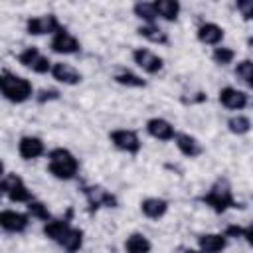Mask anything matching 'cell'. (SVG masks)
I'll list each match as a JSON object with an SVG mask.
<instances>
[{
    "label": "cell",
    "mask_w": 253,
    "mask_h": 253,
    "mask_svg": "<svg viewBox=\"0 0 253 253\" xmlns=\"http://www.w3.org/2000/svg\"><path fill=\"white\" fill-rule=\"evenodd\" d=\"M47 172L57 180H73L79 172V160L75 154L63 146H57L47 152Z\"/></svg>",
    "instance_id": "obj_1"
},
{
    "label": "cell",
    "mask_w": 253,
    "mask_h": 253,
    "mask_svg": "<svg viewBox=\"0 0 253 253\" xmlns=\"http://www.w3.org/2000/svg\"><path fill=\"white\" fill-rule=\"evenodd\" d=\"M0 91H2V97L6 101H10L14 105H20V103H26L28 99H32L34 85H32L30 79L4 69L2 77H0Z\"/></svg>",
    "instance_id": "obj_2"
},
{
    "label": "cell",
    "mask_w": 253,
    "mask_h": 253,
    "mask_svg": "<svg viewBox=\"0 0 253 253\" xmlns=\"http://www.w3.org/2000/svg\"><path fill=\"white\" fill-rule=\"evenodd\" d=\"M202 202L213 210L215 213H225L227 210H235V208H243L235 198H233V190L229 186L227 180H217L204 196Z\"/></svg>",
    "instance_id": "obj_3"
},
{
    "label": "cell",
    "mask_w": 253,
    "mask_h": 253,
    "mask_svg": "<svg viewBox=\"0 0 253 253\" xmlns=\"http://www.w3.org/2000/svg\"><path fill=\"white\" fill-rule=\"evenodd\" d=\"M0 190H2V194H4L10 202H14V204H30V202L34 200L32 190H30V188L24 184V180H22L18 174H14V172H8V174L2 176Z\"/></svg>",
    "instance_id": "obj_4"
},
{
    "label": "cell",
    "mask_w": 253,
    "mask_h": 253,
    "mask_svg": "<svg viewBox=\"0 0 253 253\" xmlns=\"http://www.w3.org/2000/svg\"><path fill=\"white\" fill-rule=\"evenodd\" d=\"M109 140L113 142V146L121 152H126V154H138L142 142L136 134V130L132 128H115L109 132Z\"/></svg>",
    "instance_id": "obj_5"
},
{
    "label": "cell",
    "mask_w": 253,
    "mask_h": 253,
    "mask_svg": "<svg viewBox=\"0 0 253 253\" xmlns=\"http://www.w3.org/2000/svg\"><path fill=\"white\" fill-rule=\"evenodd\" d=\"M63 26L59 24L55 14H43V16H32L26 20V32L30 36H43V34H55Z\"/></svg>",
    "instance_id": "obj_6"
},
{
    "label": "cell",
    "mask_w": 253,
    "mask_h": 253,
    "mask_svg": "<svg viewBox=\"0 0 253 253\" xmlns=\"http://www.w3.org/2000/svg\"><path fill=\"white\" fill-rule=\"evenodd\" d=\"M49 47H51L53 53H59V55H73V53H79L81 51L79 40L71 32H67L65 28H61L59 32H55L51 36Z\"/></svg>",
    "instance_id": "obj_7"
},
{
    "label": "cell",
    "mask_w": 253,
    "mask_h": 253,
    "mask_svg": "<svg viewBox=\"0 0 253 253\" xmlns=\"http://www.w3.org/2000/svg\"><path fill=\"white\" fill-rule=\"evenodd\" d=\"M83 194L87 198V204L93 210H99V208H117L119 206V200L113 192L105 190L103 186H85L83 188Z\"/></svg>",
    "instance_id": "obj_8"
},
{
    "label": "cell",
    "mask_w": 253,
    "mask_h": 253,
    "mask_svg": "<svg viewBox=\"0 0 253 253\" xmlns=\"http://www.w3.org/2000/svg\"><path fill=\"white\" fill-rule=\"evenodd\" d=\"M132 61L148 75H156L164 67V59L160 55H156L154 51H150L148 47H134L132 49Z\"/></svg>",
    "instance_id": "obj_9"
},
{
    "label": "cell",
    "mask_w": 253,
    "mask_h": 253,
    "mask_svg": "<svg viewBox=\"0 0 253 253\" xmlns=\"http://www.w3.org/2000/svg\"><path fill=\"white\" fill-rule=\"evenodd\" d=\"M30 225V215L16 211V210H2L0 211V227L8 233H22Z\"/></svg>",
    "instance_id": "obj_10"
},
{
    "label": "cell",
    "mask_w": 253,
    "mask_h": 253,
    "mask_svg": "<svg viewBox=\"0 0 253 253\" xmlns=\"http://www.w3.org/2000/svg\"><path fill=\"white\" fill-rule=\"evenodd\" d=\"M144 128H146V132H148L152 138H156V140H160V142L174 140L176 134H178L176 128H174V125H172L170 121L162 119V117H152V119H148Z\"/></svg>",
    "instance_id": "obj_11"
},
{
    "label": "cell",
    "mask_w": 253,
    "mask_h": 253,
    "mask_svg": "<svg viewBox=\"0 0 253 253\" xmlns=\"http://www.w3.org/2000/svg\"><path fill=\"white\" fill-rule=\"evenodd\" d=\"M217 99L229 111H243L249 105L247 93H243L241 89H235V87H223V89H219Z\"/></svg>",
    "instance_id": "obj_12"
},
{
    "label": "cell",
    "mask_w": 253,
    "mask_h": 253,
    "mask_svg": "<svg viewBox=\"0 0 253 253\" xmlns=\"http://www.w3.org/2000/svg\"><path fill=\"white\" fill-rule=\"evenodd\" d=\"M18 154L24 158V160H36L40 156L45 154V144L40 136H34V134H26L18 140Z\"/></svg>",
    "instance_id": "obj_13"
},
{
    "label": "cell",
    "mask_w": 253,
    "mask_h": 253,
    "mask_svg": "<svg viewBox=\"0 0 253 253\" xmlns=\"http://www.w3.org/2000/svg\"><path fill=\"white\" fill-rule=\"evenodd\" d=\"M69 229H71V210L67 211L65 217H51L49 221H45L42 231H43V235H45L47 239L59 243L61 237H63Z\"/></svg>",
    "instance_id": "obj_14"
},
{
    "label": "cell",
    "mask_w": 253,
    "mask_h": 253,
    "mask_svg": "<svg viewBox=\"0 0 253 253\" xmlns=\"http://www.w3.org/2000/svg\"><path fill=\"white\" fill-rule=\"evenodd\" d=\"M51 77H53L57 83H63V85H69V87L79 85L81 79H83V75H81L73 65L63 63V61H55V63H53V67H51Z\"/></svg>",
    "instance_id": "obj_15"
},
{
    "label": "cell",
    "mask_w": 253,
    "mask_h": 253,
    "mask_svg": "<svg viewBox=\"0 0 253 253\" xmlns=\"http://www.w3.org/2000/svg\"><path fill=\"white\" fill-rule=\"evenodd\" d=\"M223 36H225V30H223L221 26L213 24V22H206V24H202V26L196 30V38H198V42H202L204 45H215V47H217V45L221 43Z\"/></svg>",
    "instance_id": "obj_16"
},
{
    "label": "cell",
    "mask_w": 253,
    "mask_h": 253,
    "mask_svg": "<svg viewBox=\"0 0 253 253\" xmlns=\"http://www.w3.org/2000/svg\"><path fill=\"white\" fill-rule=\"evenodd\" d=\"M174 142H176V148H178L186 158H198V156L204 152L202 142H200L196 136L188 134V132H178L176 138H174Z\"/></svg>",
    "instance_id": "obj_17"
},
{
    "label": "cell",
    "mask_w": 253,
    "mask_h": 253,
    "mask_svg": "<svg viewBox=\"0 0 253 253\" xmlns=\"http://www.w3.org/2000/svg\"><path fill=\"white\" fill-rule=\"evenodd\" d=\"M168 208L170 204L164 198H144L140 202V211L148 219H162L168 213Z\"/></svg>",
    "instance_id": "obj_18"
},
{
    "label": "cell",
    "mask_w": 253,
    "mask_h": 253,
    "mask_svg": "<svg viewBox=\"0 0 253 253\" xmlns=\"http://www.w3.org/2000/svg\"><path fill=\"white\" fill-rule=\"evenodd\" d=\"M227 245L225 233H202L198 235V249L202 253H221Z\"/></svg>",
    "instance_id": "obj_19"
},
{
    "label": "cell",
    "mask_w": 253,
    "mask_h": 253,
    "mask_svg": "<svg viewBox=\"0 0 253 253\" xmlns=\"http://www.w3.org/2000/svg\"><path fill=\"white\" fill-rule=\"evenodd\" d=\"M125 251L126 253H150L152 251V243L144 233L134 231L125 239Z\"/></svg>",
    "instance_id": "obj_20"
},
{
    "label": "cell",
    "mask_w": 253,
    "mask_h": 253,
    "mask_svg": "<svg viewBox=\"0 0 253 253\" xmlns=\"http://www.w3.org/2000/svg\"><path fill=\"white\" fill-rule=\"evenodd\" d=\"M57 245H59L63 251H67V253H77V251L83 247V229L71 225V229L61 237V241H59Z\"/></svg>",
    "instance_id": "obj_21"
},
{
    "label": "cell",
    "mask_w": 253,
    "mask_h": 253,
    "mask_svg": "<svg viewBox=\"0 0 253 253\" xmlns=\"http://www.w3.org/2000/svg\"><path fill=\"white\" fill-rule=\"evenodd\" d=\"M154 6H156V12H158V18H162L166 22L178 20L180 10H182V6H180L178 0H156Z\"/></svg>",
    "instance_id": "obj_22"
},
{
    "label": "cell",
    "mask_w": 253,
    "mask_h": 253,
    "mask_svg": "<svg viewBox=\"0 0 253 253\" xmlns=\"http://www.w3.org/2000/svg\"><path fill=\"white\" fill-rule=\"evenodd\" d=\"M136 34H138L140 38L148 40L150 43H160V45L168 43V34H166L164 30H160L156 24H142V26L136 30Z\"/></svg>",
    "instance_id": "obj_23"
},
{
    "label": "cell",
    "mask_w": 253,
    "mask_h": 253,
    "mask_svg": "<svg viewBox=\"0 0 253 253\" xmlns=\"http://www.w3.org/2000/svg\"><path fill=\"white\" fill-rule=\"evenodd\" d=\"M253 128V123H251V119L247 117V115H233V117H229L227 119V130L231 132V134H237V136H243V134H247L249 130Z\"/></svg>",
    "instance_id": "obj_24"
},
{
    "label": "cell",
    "mask_w": 253,
    "mask_h": 253,
    "mask_svg": "<svg viewBox=\"0 0 253 253\" xmlns=\"http://www.w3.org/2000/svg\"><path fill=\"white\" fill-rule=\"evenodd\" d=\"M132 12H134L136 18L144 20L146 24H154L158 20V12H156L154 2H136L132 6Z\"/></svg>",
    "instance_id": "obj_25"
},
{
    "label": "cell",
    "mask_w": 253,
    "mask_h": 253,
    "mask_svg": "<svg viewBox=\"0 0 253 253\" xmlns=\"http://www.w3.org/2000/svg\"><path fill=\"white\" fill-rule=\"evenodd\" d=\"M113 79H115L119 85H123V87H134V89L146 87V81H144L140 75L132 73V71H119V73H115Z\"/></svg>",
    "instance_id": "obj_26"
},
{
    "label": "cell",
    "mask_w": 253,
    "mask_h": 253,
    "mask_svg": "<svg viewBox=\"0 0 253 253\" xmlns=\"http://www.w3.org/2000/svg\"><path fill=\"white\" fill-rule=\"evenodd\" d=\"M235 75L253 91V59H241V61H237Z\"/></svg>",
    "instance_id": "obj_27"
},
{
    "label": "cell",
    "mask_w": 253,
    "mask_h": 253,
    "mask_svg": "<svg viewBox=\"0 0 253 253\" xmlns=\"http://www.w3.org/2000/svg\"><path fill=\"white\" fill-rule=\"evenodd\" d=\"M26 210H28V215H30V217H36V219H40V221H43V223L51 219V213H49L47 206H45L43 202H40V200H32V202L26 206Z\"/></svg>",
    "instance_id": "obj_28"
},
{
    "label": "cell",
    "mask_w": 253,
    "mask_h": 253,
    "mask_svg": "<svg viewBox=\"0 0 253 253\" xmlns=\"http://www.w3.org/2000/svg\"><path fill=\"white\" fill-rule=\"evenodd\" d=\"M211 59H213V63H217V65H229V63H233V59H235V51H233L231 47L217 45V47H213V51H211Z\"/></svg>",
    "instance_id": "obj_29"
},
{
    "label": "cell",
    "mask_w": 253,
    "mask_h": 253,
    "mask_svg": "<svg viewBox=\"0 0 253 253\" xmlns=\"http://www.w3.org/2000/svg\"><path fill=\"white\" fill-rule=\"evenodd\" d=\"M42 55V51L38 49V47H34V45H30V47H26V49H22L20 53H18V61L24 65V67H32L34 65V61L38 59Z\"/></svg>",
    "instance_id": "obj_30"
},
{
    "label": "cell",
    "mask_w": 253,
    "mask_h": 253,
    "mask_svg": "<svg viewBox=\"0 0 253 253\" xmlns=\"http://www.w3.org/2000/svg\"><path fill=\"white\" fill-rule=\"evenodd\" d=\"M235 8L245 22H253V0H237Z\"/></svg>",
    "instance_id": "obj_31"
},
{
    "label": "cell",
    "mask_w": 253,
    "mask_h": 253,
    "mask_svg": "<svg viewBox=\"0 0 253 253\" xmlns=\"http://www.w3.org/2000/svg\"><path fill=\"white\" fill-rule=\"evenodd\" d=\"M38 103H49V101H57L59 99V91L57 89H40L36 95Z\"/></svg>",
    "instance_id": "obj_32"
},
{
    "label": "cell",
    "mask_w": 253,
    "mask_h": 253,
    "mask_svg": "<svg viewBox=\"0 0 253 253\" xmlns=\"http://www.w3.org/2000/svg\"><path fill=\"white\" fill-rule=\"evenodd\" d=\"M243 239L253 247V223H249V225L243 227Z\"/></svg>",
    "instance_id": "obj_33"
},
{
    "label": "cell",
    "mask_w": 253,
    "mask_h": 253,
    "mask_svg": "<svg viewBox=\"0 0 253 253\" xmlns=\"http://www.w3.org/2000/svg\"><path fill=\"white\" fill-rule=\"evenodd\" d=\"M182 253H202V251L200 249H184Z\"/></svg>",
    "instance_id": "obj_34"
}]
</instances>
